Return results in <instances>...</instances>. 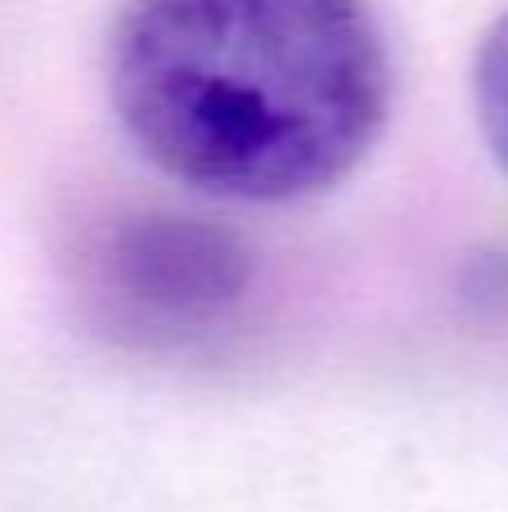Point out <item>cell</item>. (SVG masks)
<instances>
[{
	"label": "cell",
	"instance_id": "obj_1",
	"mask_svg": "<svg viewBox=\"0 0 508 512\" xmlns=\"http://www.w3.org/2000/svg\"><path fill=\"white\" fill-rule=\"evenodd\" d=\"M108 99L185 189L302 203L342 185L392 113V54L365 0H126Z\"/></svg>",
	"mask_w": 508,
	"mask_h": 512
},
{
	"label": "cell",
	"instance_id": "obj_2",
	"mask_svg": "<svg viewBox=\"0 0 508 512\" xmlns=\"http://www.w3.org/2000/svg\"><path fill=\"white\" fill-rule=\"evenodd\" d=\"M95 288L113 319L153 342L216 328L252 288V248L207 216L135 212L95 248Z\"/></svg>",
	"mask_w": 508,
	"mask_h": 512
},
{
	"label": "cell",
	"instance_id": "obj_3",
	"mask_svg": "<svg viewBox=\"0 0 508 512\" xmlns=\"http://www.w3.org/2000/svg\"><path fill=\"white\" fill-rule=\"evenodd\" d=\"M473 108L491 158L508 176V9L486 27L473 63Z\"/></svg>",
	"mask_w": 508,
	"mask_h": 512
}]
</instances>
